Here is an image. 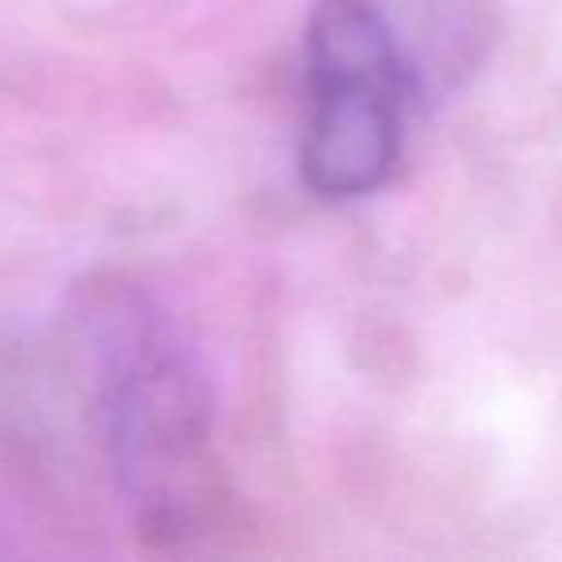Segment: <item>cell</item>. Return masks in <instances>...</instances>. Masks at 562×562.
Wrapping results in <instances>:
<instances>
[{
  "label": "cell",
  "instance_id": "6da1fadb",
  "mask_svg": "<svg viewBox=\"0 0 562 562\" xmlns=\"http://www.w3.org/2000/svg\"><path fill=\"white\" fill-rule=\"evenodd\" d=\"M97 424L116 493L150 539L212 528L224 467L212 436V393L181 336L135 293L89 313Z\"/></svg>",
  "mask_w": 562,
  "mask_h": 562
},
{
  "label": "cell",
  "instance_id": "7a4b0ae2",
  "mask_svg": "<svg viewBox=\"0 0 562 562\" xmlns=\"http://www.w3.org/2000/svg\"><path fill=\"white\" fill-rule=\"evenodd\" d=\"M308 120L301 173L328 201L378 193L405 143L416 66L370 0H324L308 20Z\"/></svg>",
  "mask_w": 562,
  "mask_h": 562
}]
</instances>
